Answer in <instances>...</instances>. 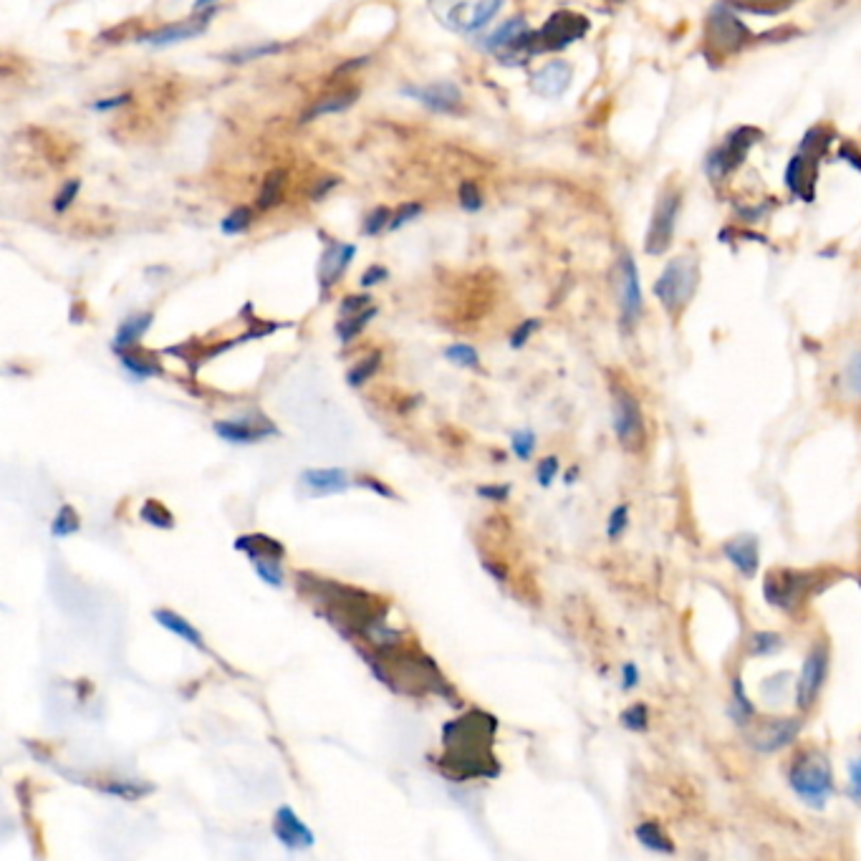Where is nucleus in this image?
<instances>
[{"instance_id":"nucleus-1","label":"nucleus","mask_w":861,"mask_h":861,"mask_svg":"<svg viewBox=\"0 0 861 861\" xmlns=\"http://www.w3.org/2000/svg\"><path fill=\"white\" fill-rule=\"evenodd\" d=\"M498 718L480 707H470L460 718L442 725V755L437 758L442 776L452 783L500 776L493 753Z\"/></svg>"},{"instance_id":"nucleus-2","label":"nucleus","mask_w":861,"mask_h":861,"mask_svg":"<svg viewBox=\"0 0 861 861\" xmlns=\"http://www.w3.org/2000/svg\"><path fill=\"white\" fill-rule=\"evenodd\" d=\"M298 586L321 606V614L351 642L367 639L377 624L387 622V606L374 601L367 591L329 579H314L309 574H298Z\"/></svg>"},{"instance_id":"nucleus-3","label":"nucleus","mask_w":861,"mask_h":861,"mask_svg":"<svg viewBox=\"0 0 861 861\" xmlns=\"http://www.w3.org/2000/svg\"><path fill=\"white\" fill-rule=\"evenodd\" d=\"M788 783L806 806L824 808L834 793V773H831L829 758L816 748L798 753L788 771Z\"/></svg>"},{"instance_id":"nucleus-4","label":"nucleus","mask_w":861,"mask_h":861,"mask_svg":"<svg viewBox=\"0 0 861 861\" xmlns=\"http://www.w3.org/2000/svg\"><path fill=\"white\" fill-rule=\"evenodd\" d=\"M831 137H826L824 129H811L803 137L801 149L791 157L786 170V185L788 190L803 202L814 200L816 180H819V160L824 155V149L829 147Z\"/></svg>"},{"instance_id":"nucleus-5","label":"nucleus","mask_w":861,"mask_h":861,"mask_svg":"<svg viewBox=\"0 0 861 861\" xmlns=\"http://www.w3.org/2000/svg\"><path fill=\"white\" fill-rule=\"evenodd\" d=\"M697 288V263L692 258H675L665 266L660 278L654 281V296L660 298L667 314H680L692 301Z\"/></svg>"},{"instance_id":"nucleus-6","label":"nucleus","mask_w":861,"mask_h":861,"mask_svg":"<svg viewBox=\"0 0 861 861\" xmlns=\"http://www.w3.org/2000/svg\"><path fill=\"white\" fill-rule=\"evenodd\" d=\"M586 33H589V18L574 11H556L541 31L531 33V54L564 51L566 46L584 38Z\"/></svg>"},{"instance_id":"nucleus-7","label":"nucleus","mask_w":861,"mask_h":861,"mask_svg":"<svg viewBox=\"0 0 861 861\" xmlns=\"http://www.w3.org/2000/svg\"><path fill=\"white\" fill-rule=\"evenodd\" d=\"M755 139H761V132H755V129L750 127H740L735 129V132H730L728 139H725L723 144H718V147L713 149V155L707 157V175H710V180L718 182L723 180V177H728L730 172L738 170L745 162V157H748Z\"/></svg>"},{"instance_id":"nucleus-8","label":"nucleus","mask_w":861,"mask_h":861,"mask_svg":"<svg viewBox=\"0 0 861 861\" xmlns=\"http://www.w3.org/2000/svg\"><path fill=\"white\" fill-rule=\"evenodd\" d=\"M826 672H829V649H826V644H816V647L806 654V660H803V667L796 680V707L801 713H808V710L819 702Z\"/></svg>"},{"instance_id":"nucleus-9","label":"nucleus","mask_w":861,"mask_h":861,"mask_svg":"<svg viewBox=\"0 0 861 861\" xmlns=\"http://www.w3.org/2000/svg\"><path fill=\"white\" fill-rule=\"evenodd\" d=\"M677 215H680V195H677V192H667V195L660 197V202H657V208H654L652 213V220H649L647 240H644V245H647L644 250H647L649 256H662V253L670 248L672 238H675Z\"/></svg>"},{"instance_id":"nucleus-10","label":"nucleus","mask_w":861,"mask_h":861,"mask_svg":"<svg viewBox=\"0 0 861 861\" xmlns=\"http://www.w3.org/2000/svg\"><path fill=\"white\" fill-rule=\"evenodd\" d=\"M763 589H766L768 604L783 609V612H791L811 591V579L806 574H798V571H771Z\"/></svg>"},{"instance_id":"nucleus-11","label":"nucleus","mask_w":861,"mask_h":861,"mask_svg":"<svg viewBox=\"0 0 861 861\" xmlns=\"http://www.w3.org/2000/svg\"><path fill=\"white\" fill-rule=\"evenodd\" d=\"M614 432L627 450H637L644 440V420L639 402L622 387L614 392Z\"/></svg>"},{"instance_id":"nucleus-12","label":"nucleus","mask_w":861,"mask_h":861,"mask_svg":"<svg viewBox=\"0 0 861 861\" xmlns=\"http://www.w3.org/2000/svg\"><path fill=\"white\" fill-rule=\"evenodd\" d=\"M215 435L235 445H253L266 440L268 435H278V427L266 415H248L240 420H220L213 425Z\"/></svg>"},{"instance_id":"nucleus-13","label":"nucleus","mask_w":861,"mask_h":861,"mask_svg":"<svg viewBox=\"0 0 861 861\" xmlns=\"http://www.w3.org/2000/svg\"><path fill=\"white\" fill-rule=\"evenodd\" d=\"M798 733H801V720L798 718H773L758 725V730L750 735V743L758 753H776V750L791 745Z\"/></svg>"},{"instance_id":"nucleus-14","label":"nucleus","mask_w":861,"mask_h":861,"mask_svg":"<svg viewBox=\"0 0 861 861\" xmlns=\"http://www.w3.org/2000/svg\"><path fill=\"white\" fill-rule=\"evenodd\" d=\"M402 94L410 96V99H417L422 107L440 114L458 112L460 104H463V94H460L458 86L450 84V81H437V84L427 86H407V89H402Z\"/></svg>"},{"instance_id":"nucleus-15","label":"nucleus","mask_w":861,"mask_h":861,"mask_svg":"<svg viewBox=\"0 0 861 861\" xmlns=\"http://www.w3.org/2000/svg\"><path fill=\"white\" fill-rule=\"evenodd\" d=\"M273 834H276V839L291 851L311 849V846L316 844L314 831L298 819L296 811H293L291 806H281L276 811V819H273Z\"/></svg>"},{"instance_id":"nucleus-16","label":"nucleus","mask_w":861,"mask_h":861,"mask_svg":"<svg viewBox=\"0 0 861 861\" xmlns=\"http://www.w3.org/2000/svg\"><path fill=\"white\" fill-rule=\"evenodd\" d=\"M619 303H622V319L627 326L642 316V283H639L637 266L629 256H624L619 263Z\"/></svg>"},{"instance_id":"nucleus-17","label":"nucleus","mask_w":861,"mask_h":861,"mask_svg":"<svg viewBox=\"0 0 861 861\" xmlns=\"http://www.w3.org/2000/svg\"><path fill=\"white\" fill-rule=\"evenodd\" d=\"M571 79H574L571 64L556 59L548 61L543 69H538L536 74L531 76V89L536 91L538 96H543V99H559V96H564L566 91H569Z\"/></svg>"},{"instance_id":"nucleus-18","label":"nucleus","mask_w":861,"mask_h":861,"mask_svg":"<svg viewBox=\"0 0 861 861\" xmlns=\"http://www.w3.org/2000/svg\"><path fill=\"white\" fill-rule=\"evenodd\" d=\"M354 256H357V245L351 243H331L329 248L324 250L319 266V283L324 291H329V288H334L336 283L341 281V276L346 273L349 263L354 261Z\"/></svg>"},{"instance_id":"nucleus-19","label":"nucleus","mask_w":861,"mask_h":861,"mask_svg":"<svg viewBox=\"0 0 861 861\" xmlns=\"http://www.w3.org/2000/svg\"><path fill=\"white\" fill-rule=\"evenodd\" d=\"M301 480L311 495H336L351 485L349 473L341 468H311L301 475Z\"/></svg>"},{"instance_id":"nucleus-20","label":"nucleus","mask_w":861,"mask_h":861,"mask_svg":"<svg viewBox=\"0 0 861 861\" xmlns=\"http://www.w3.org/2000/svg\"><path fill=\"white\" fill-rule=\"evenodd\" d=\"M213 11H205L197 21H187V23H175V26H167L160 28V31L155 33H147V36H142L144 43H149V46H170V43L177 41H187V38H195L200 36V33L208 31V23L210 18H213Z\"/></svg>"},{"instance_id":"nucleus-21","label":"nucleus","mask_w":861,"mask_h":861,"mask_svg":"<svg viewBox=\"0 0 861 861\" xmlns=\"http://www.w3.org/2000/svg\"><path fill=\"white\" fill-rule=\"evenodd\" d=\"M725 556L730 559V564L745 576V579H753L755 571H758V561H761V551H758V538L755 536H738L733 541H728L723 546Z\"/></svg>"},{"instance_id":"nucleus-22","label":"nucleus","mask_w":861,"mask_h":861,"mask_svg":"<svg viewBox=\"0 0 861 861\" xmlns=\"http://www.w3.org/2000/svg\"><path fill=\"white\" fill-rule=\"evenodd\" d=\"M235 551H243L250 561L261 559V556H278V559L286 556V546L266 533H250V536L235 538Z\"/></svg>"},{"instance_id":"nucleus-23","label":"nucleus","mask_w":861,"mask_h":861,"mask_svg":"<svg viewBox=\"0 0 861 861\" xmlns=\"http://www.w3.org/2000/svg\"><path fill=\"white\" fill-rule=\"evenodd\" d=\"M152 321H155V316L149 314V311H144V314L127 316V319L119 324L117 336H114V349H132V346L137 344V341L142 339L144 334H147V329L152 326Z\"/></svg>"},{"instance_id":"nucleus-24","label":"nucleus","mask_w":861,"mask_h":861,"mask_svg":"<svg viewBox=\"0 0 861 861\" xmlns=\"http://www.w3.org/2000/svg\"><path fill=\"white\" fill-rule=\"evenodd\" d=\"M152 617L157 619V624H162V627H165V629H170L172 634H177V637H180V639L190 642L192 647L205 649V639H202V634L197 632V629L192 627V624L187 622L185 617H180V614L170 612V609H155V612H152Z\"/></svg>"},{"instance_id":"nucleus-25","label":"nucleus","mask_w":861,"mask_h":861,"mask_svg":"<svg viewBox=\"0 0 861 861\" xmlns=\"http://www.w3.org/2000/svg\"><path fill=\"white\" fill-rule=\"evenodd\" d=\"M357 99H359V89H346V91H341V94L329 96V99L316 101V104L309 109V112L301 114V124H309V122H314V119L326 117V114H341V112H346V109H349L351 104H354V101H357Z\"/></svg>"},{"instance_id":"nucleus-26","label":"nucleus","mask_w":861,"mask_h":861,"mask_svg":"<svg viewBox=\"0 0 861 861\" xmlns=\"http://www.w3.org/2000/svg\"><path fill=\"white\" fill-rule=\"evenodd\" d=\"M634 836L642 841L644 849L657 851V854H672V851H675L670 836L665 834V829H662L657 821H642V824L634 829Z\"/></svg>"},{"instance_id":"nucleus-27","label":"nucleus","mask_w":861,"mask_h":861,"mask_svg":"<svg viewBox=\"0 0 861 861\" xmlns=\"http://www.w3.org/2000/svg\"><path fill=\"white\" fill-rule=\"evenodd\" d=\"M526 31H528V21L523 16H516L511 18V21H505L503 26H500L498 31L485 41V46H488V51H493V54H500V51H505L508 46H513V41L521 38Z\"/></svg>"},{"instance_id":"nucleus-28","label":"nucleus","mask_w":861,"mask_h":861,"mask_svg":"<svg viewBox=\"0 0 861 861\" xmlns=\"http://www.w3.org/2000/svg\"><path fill=\"white\" fill-rule=\"evenodd\" d=\"M114 351L119 354V362H122L134 377L147 379V377H157V374H162V367L155 362V359L139 357V354H134V351L129 349H114Z\"/></svg>"},{"instance_id":"nucleus-29","label":"nucleus","mask_w":861,"mask_h":861,"mask_svg":"<svg viewBox=\"0 0 861 861\" xmlns=\"http://www.w3.org/2000/svg\"><path fill=\"white\" fill-rule=\"evenodd\" d=\"M377 316V309L374 306H369L367 311H362V314H354V316H344V319L336 324V336H339L344 344H349L351 339H357L359 334L364 331V326L369 324V321Z\"/></svg>"},{"instance_id":"nucleus-30","label":"nucleus","mask_w":861,"mask_h":861,"mask_svg":"<svg viewBox=\"0 0 861 861\" xmlns=\"http://www.w3.org/2000/svg\"><path fill=\"white\" fill-rule=\"evenodd\" d=\"M283 182H286V175H283V170H273L271 175L266 177V182H263V190L261 195H258V210H273L281 202L283 197Z\"/></svg>"},{"instance_id":"nucleus-31","label":"nucleus","mask_w":861,"mask_h":861,"mask_svg":"<svg viewBox=\"0 0 861 861\" xmlns=\"http://www.w3.org/2000/svg\"><path fill=\"white\" fill-rule=\"evenodd\" d=\"M283 48H286V46H283V43H261V46L240 48V51H233V54H225V56H220V59L228 61V64H248V61H253V59H263V56L281 54Z\"/></svg>"},{"instance_id":"nucleus-32","label":"nucleus","mask_w":861,"mask_h":861,"mask_svg":"<svg viewBox=\"0 0 861 861\" xmlns=\"http://www.w3.org/2000/svg\"><path fill=\"white\" fill-rule=\"evenodd\" d=\"M99 788L104 793H109V796L124 798V801H137V798L152 793V786H147V783H139V781H109Z\"/></svg>"},{"instance_id":"nucleus-33","label":"nucleus","mask_w":861,"mask_h":861,"mask_svg":"<svg viewBox=\"0 0 861 861\" xmlns=\"http://www.w3.org/2000/svg\"><path fill=\"white\" fill-rule=\"evenodd\" d=\"M139 516H142V521L149 523V526L165 528V531L175 528V518H172V513L167 511L165 505H162L160 500H155V498H149L147 503L142 505V511H139Z\"/></svg>"},{"instance_id":"nucleus-34","label":"nucleus","mask_w":861,"mask_h":861,"mask_svg":"<svg viewBox=\"0 0 861 861\" xmlns=\"http://www.w3.org/2000/svg\"><path fill=\"white\" fill-rule=\"evenodd\" d=\"M379 367H382V354H379V351H374V354H369V357H364L362 362H357L354 367L349 369V377H346V382H349L351 387H362V384L367 382L369 377H374V374H377Z\"/></svg>"},{"instance_id":"nucleus-35","label":"nucleus","mask_w":861,"mask_h":861,"mask_svg":"<svg viewBox=\"0 0 861 861\" xmlns=\"http://www.w3.org/2000/svg\"><path fill=\"white\" fill-rule=\"evenodd\" d=\"M79 531H81L79 513H76L71 505H61V511L56 513V518H54V526H51V533H54V538L74 536V533H79Z\"/></svg>"},{"instance_id":"nucleus-36","label":"nucleus","mask_w":861,"mask_h":861,"mask_svg":"<svg viewBox=\"0 0 861 861\" xmlns=\"http://www.w3.org/2000/svg\"><path fill=\"white\" fill-rule=\"evenodd\" d=\"M500 8H503V0H480L478 6H475L473 18L465 23V31H480V28H485L498 16Z\"/></svg>"},{"instance_id":"nucleus-37","label":"nucleus","mask_w":861,"mask_h":861,"mask_svg":"<svg viewBox=\"0 0 861 861\" xmlns=\"http://www.w3.org/2000/svg\"><path fill=\"white\" fill-rule=\"evenodd\" d=\"M445 357H447V362L458 364V367H463V369H475L480 364L478 351H475L470 344H452V346H447Z\"/></svg>"},{"instance_id":"nucleus-38","label":"nucleus","mask_w":861,"mask_h":861,"mask_svg":"<svg viewBox=\"0 0 861 861\" xmlns=\"http://www.w3.org/2000/svg\"><path fill=\"white\" fill-rule=\"evenodd\" d=\"M778 649H783V637L776 632H758L750 639V654H758V657L776 654Z\"/></svg>"},{"instance_id":"nucleus-39","label":"nucleus","mask_w":861,"mask_h":861,"mask_svg":"<svg viewBox=\"0 0 861 861\" xmlns=\"http://www.w3.org/2000/svg\"><path fill=\"white\" fill-rule=\"evenodd\" d=\"M622 725L634 733H644L649 728V710L644 702H634L622 713Z\"/></svg>"},{"instance_id":"nucleus-40","label":"nucleus","mask_w":861,"mask_h":861,"mask_svg":"<svg viewBox=\"0 0 861 861\" xmlns=\"http://www.w3.org/2000/svg\"><path fill=\"white\" fill-rule=\"evenodd\" d=\"M250 223H253V213H250V208H235L228 218H223L220 230H223L225 235H240L250 228Z\"/></svg>"},{"instance_id":"nucleus-41","label":"nucleus","mask_w":861,"mask_h":861,"mask_svg":"<svg viewBox=\"0 0 861 861\" xmlns=\"http://www.w3.org/2000/svg\"><path fill=\"white\" fill-rule=\"evenodd\" d=\"M627 526H629V508L627 505H617V508L612 511V516H609V523H606V536L612 538V541H617V538L627 531Z\"/></svg>"},{"instance_id":"nucleus-42","label":"nucleus","mask_w":861,"mask_h":861,"mask_svg":"<svg viewBox=\"0 0 861 861\" xmlns=\"http://www.w3.org/2000/svg\"><path fill=\"white\" fill-rule=\"evenodd\" d=\"M458 195H460V205H463L465 210H468V213H478L480 208H483V195H480V190H478V185H475V182H463V185H460V190H458Z\"/></svg>"},{"instance_id":"nucleus-43","label":"nucleus","mask_w":861,"mask_h":861,"mask_svg":"<svg viewBox=\"0 0 861 861\" xmlns=\"http://www.w3.org/2000/svg\"><path fill=\"white\" fill-rule=\"evenodd\" d=\"M511 445L513 452H516V458L528 460L533 455V450H536V435H533L531 430H518L516 435L511 437Z\"/></svg>"},{"instance_id":"nucleus-44","label":"nucleus","mask_w":861,"mask_h":861,"mask_svg":"<svg viewBox=\"0 0 861 861\" xmlns=\"http://www.w3.org/2000/svg\"><path fill=\"white\" fill-rule=\"evenodd\" d=\"M733 690H735V707H738L735 718H738L740 723H748V720L753 718L755 707H753V702L748 700V695H745V687H743V682H740V677H735Z\"/></svg>"},{"instance_id":"nucleus-45","label":"nucleus","mask_w":861,"mask_h":861,"mask_svg":"<svg viewBox=\"0 0 861 861\" xmlns=\"http://www.w3.org/2000/svg\"><path fill=\"white\" fill-rule=\"evenodd\" d=\"M384 225H389V210L387 208H374L372 213L364 218L362 233L369 235V238H374V235L382 233Z\"/></svg>"},{"instance_id":"nucleus-46","label":"nucleus","mask_w":861,"mask_h":861,"mask_svg":"<svg viewBox=\"0 0 861 861\" xmlns=\"http://www.w3.org/2000/svg\"><path fill=\"white\" fill-rule=\"evenodd\" d=\"M369 306H372V296L369 293H354V296H346L344 301H341V316H354V314H362V311H367Z\"/></svg>"},{"instance_id":"nucleus-47","label":"nucleus","mask_w":861,"mask_h":861,"mask_svg":"<svg viewBox=\"0 0 861 861\" xmlns=\"http://www.w3.org/2000/svg\"><path fill=\"white\" fill-rule=\"evenodd\" d=\"M79 190H81L79 180H69L66 185H61V192L56 195V200H54L56 213H66V210L71 208V202L76 200V195H79Z\"/></svg>"},{"instance_id":"nucleus-48","label":"nucleus","mask_w":861,"mask_h":861,"mask_svg":"<svg viewBox=\"0 0 861 861\" xmlns=\"http://www.w3.org/2000/svg\"><path fill=\"white\" fill-rule=\"evenodd\" d=\"M422 215V205L420 202H410V205H402V208L397 210V215H394L392 220H389V230H399L402 225H407L410 220L420 218Z\"/></svg>"},{"instance_id":"nucleus-49","label":"nucleus","mask_w":861,"mask_h":861,"mask_svg":"<svg viewBox=\"0 0 861 861\" xmlns=\"http://www.w3.org/2000/svg\"><path fill=\"white\" fill-rule=\"evenodd\" d=\"M556 475H559V458L548 455V458H543L541 463H538V483H541L543 488H548Z\"/></svg>"},{"instance_id":"nucleus-50","label":"nucleus","mask_w":861,"mask_h":861,"mask_svg":"<svg viewBox=\"0 0 861 861\" xmlns=\"http://www.w3.org/2000/svg\"><path fill=\"white\" fill-rule=\"evenodd\" d=\"M849 796L851 801L861 803V758L849 763Z\"/></svg>"},{"instance_id":"nucleus-51","label":"nucleus","mask_w":861,"mask_h":861,"mask_svg":"<svg viewBox=\"0 0 861 861\" xmlns=\"http://www.w3.org/2000/svg\"><path fill=\"white\" fill-rule=\"evenodd\" d=\"M538 329V321L536 319H528V321H523L521 326H518L516 331H513V336H511V346L513 349H521L523 344H526L528 339H531V334L533 331Z\"/></svg>"},{"instance_id":"nucleus-52","label":"nucleus","mask_w":861,"mask_h":861,"mask_svg":"<svg viewBox=\"0 0 861 861\" xmlns=\"http://www.w3.org/2000/svg\"><path fill=\"white\" fill-rule=\"evenodd\" d=\"M846 382H849L851 392L861 397V354H856V357L849 362V369H846Z\"/></svg>"},{"instance_id":"nucleus-53","label":"nucleus","mask_w":861,"mask_h":861,"mask_svg":"<svg viewBox=\"0 0 861 861\" xmlns=\"http://www.w3.org/2000/svg\"><path fill=\"white\" fill-rule=\"evenodd\" d=\"M387 268L384 266H369L367 271H364V276H362V286L364 288H372V286H377V283H382V281H387Z\"/></svg>"},{"instance_id":"nucleus-54","label":"nucleus","mask_w":861,"mask_h":861,"mask_svg":"<svg viewBox=\"0 0 861 861\" xmlns=\"http://www.w3.org/2000/svg\"><path fill=\"white\" fill-rule=\"evenodd\" d=\"M478 495H483V498L488 500H505L511 495V488H508V485H480Z\"/></svg>"},{"instance_id":"nucleus-55","label":"nucleus","mask_w":861,"mask_h":861,"mask_svg":"<svg viewBox=\"0 0 861 861\" xmlns=\"http://www.w3.org/2000/svg\"><path fill=\"white\" fill-rule=\"evenodd\" d=\"M624 682H622V687L624 690H632V687H637L639 685V670H637V665H632V662H627V665H624Z\"/></svg>"},{"instance_id":"nucleus-56","label":"nucleus","mask_w":861,"mask_h":861,"mask_svg":"<svg viewBox=\"0 0 861 861\" xmlns=\"http://www.w3.org/2000/svg\"><path fill=\"white\" fill-rule=\"evenodd\" d=\"M359 485H367V488H372V490H377L379 495H387V498H397V495H394V490H389L387 485L384 483H379V480H374L372 475H364L362 480H359Z\"/></svg>"},{"instance_id":"nucleus-57","label":"nucleus","mask_w":861,"mask_h":861,"mask_svg":"<svg viewBox=\"0 0 861 861\" xmlns=\"http://www.w3.org/2000/svg\"><path fill=\"white\" fill-rule=\"evenodd\" d=\"M124 101H129L127 94H124V96H114V99H101V101H96L94 109H96V112H109V109H117L119 104H124Z\"/></svg>"},{"instance_id":"nucleus-58","label":"nucleus","mask_w":861,"mask_h":861,"mask_svg":"<svg viewBox=\"0 0 861 861\" xmlns=\"http://www.w3.org/2000/svg\"><path fill=\"white\" fill-rule=\"evenodd\" d=\"M336 185H339V180H336V177H331V180H326V182H319V185H316V190L311 192V200H321V197L329 195V192L334 190Z\"/></svg>"},{"instance_id":"nucleus-59","label":"nucleus","mask_w":861,"mask_h":861,"mask_svg":"<svg viewBox=\"0 0 861 861\" xmlns=\"http://www.w3.org/2000/svg\"><path fill=\"white\" fill-rule=\"evenodd\" d=\"M369 59H357V61H349V64H344V66H339V69L334 71V76H341V74H349V71H354V69H362L364 64H367Z\"/></svg>"},{"instance_id":"nucleus-60","label":"nucleus","mask_w":861,"mask_h":861,"mask_svg":"<svg viewBox=\"0 0 861 861\" xmlns=\"http://www.w3.org/2000/svg\"><path fill=\"white\" fill-rule=\"evenodd\" d=\"M213 3L215 0H195V13H205V11H213Z\"/></svg>"}]
</instances>
